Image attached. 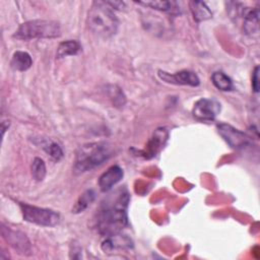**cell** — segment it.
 <instances>
[{"instance_id": "11", "label": "cell", "mask_w": 260, "mask_h": 260, "mask_svg": "<svg viewBox=\"0 0 260 260\" xmlns=\"http://www.w3.org/2000/svg\"><path fill=\"white\" fill-rule=\"evenodd\" d=\"M132 246L133 244L130 238L119 233L107 237L102 244V250L104 252H112L115 249H129Z\"/></svg>"}, {"instance_id": "13", "label": "cell", "mask_w": 260, "mask_h": 260, "mask_svg": "<svg viewBox=\"0 0 260 260\" xmlns=\"http://www.w3.org/2000/svg\"><path fill=\"white\" fill-rule=\"evenodd\" d=\"M189 8H190V11L193 15V18L198 22L210 19L212 17V12L209 9V7L206 5L205 2L190 1L189 2Z\"/></svg>"}, {"instance_id": "20", "label": "cell", "mask_w": 260, "mask_h": 260, "mask_svg": "<svg viewBox=\"0 0 260 260\" xmlns=\"http://www.w3.org/2000/svg\"><path fill=\"white\" fill-rule=\"evenodd\" d=\"M135 3L159 11H171L176 4L173 1H135Z\"/></svg>"}, {"instance_id": "19", "label": "cell", "mask_w": 260, "mask_h": 260, "mask_svg": "<svg viewBox=\"0 0 260 260\" xmlns=\"http://www.w3.org/2000/svg\"><path fill=\"white\" fill-rule=\"evenodd\" d=\"M46 165L45 161L41 158V157H35L32 162H31V175L32 178L38 181L41 182L45 179L46 177Z\"/></svg>"}, {"instance_id": "5", "label": "cell", "mask_w": 260, "mask_h": 260, "mask_svg": "<svg viewBox=\"0 0 260 260\" xmlns=\"http://www.w3.org/2000/svg\"><path fill=\"white\" fill-rule=\"evenodd\" d=\"M23 219L42 226H55L60 222V214L49 208L20 203Z\"/></svg>"}, {"instance_id": "9", "label": "cell", "mask_w": 260, "mask_h": 260, "mask_svg": "<svg viewBox=\"0 0 260 260\" xmlns=\"http://www.w3.org/2000/svg\"><path fill=\"white\" fill-rule=\"evenodd\" d=\"M1 234L4 240L9 243L15 250L22 254H26L30 251V244L24 234L18 231H12L2 224Z\"/></svg>"}, {"instance_id": "24", "label": "cell", "mask_w": 260, "mask_h": 260, "mask_svg": "<svg viewBox=\"0 0 260 260\" xmlns=\"http://www.w3.org/2000/svg\"><path fill=\"white\" fill-rule=\"evenodd\" d=\"M106 3L111 7L118 10H125L126 3L123 1H106Z\"/></svg>"}, {"instance_id": "8", "label": "cell", "mask_w": 260, "mask_h": 260, "mask_svg": "<svg viewBox=\"0 0 260 260\" xmlns=\"http://www.w3.org/2000/svg\"><path fill=\"white\" fill-rule=\"evenodd\" d=\"M157 75L162 81L174 85L198 86L200 84V79L197 74L190 70H181L176 73H169L164 70H158Z\"/></svg>"}, {"instance_id": "18", "label": "cell", "mask_w": 260, "mask_h": 260, "mask_svg": "<svg viewBox=\"0 0 260 260\" xmlns=\"http://www.w3.org/2000/svg\"><path fill=\"white\" fill-rule=\"evenodd\" d=\"M211 81L213 85L221 91H229L233 88L232 79L221 71L213 72L211 75Z\"/></svg>"}, {"instance_id": "12", "label": "cell", "mask_w": 260, "mask_h": 260, "mask_svg": "<svg viewBox=\"0 0 260 260\" xmlns=\"http://www.w3.org/2000/svg\"><path fill=\"white\" fill-rule=\"evenodd\" d=\"M168 138V131L165 128H158L154 131L152 137L147 144V153L150 156L155 155L162 147Z\"/></svg>"}, {"instance_id": "10", "label": "cell", "mask_w": 260, "mask_h": 260, "mask_svg": "<svg viewBox=\"0 0 260 260\" xmlns=\"http://www.w3.org/2000/svg\"><path fill=\"white\" fill-rule=\"evenodd\" d=\"M123 170L119 166L115 165L110 167L106 172H104L99 178V187L101 191H110L117 183H119L123 178Z\"/></svg>"}, {"instance_id": "16", "label": "cell", "mask_w": 260, "mask_h": 260, "mask_svg": "<svg viewBox=\"0 0 260 260\" xmlns=\"http://www.w3.org/2000/svg\"><path fill=\"white\" fill-rule=\"evenodd\" d=\"M80 50H81V47L77 41L68 40L60 43V45L57 48L56 57L61 59L68 56H74V55H77Z\"/></svg>"}, {"instance_id": "2", "label": "cell", "mask_w": 260, "mask_h": 260, "mask_svg": "<svg viewBox=\"0 0 260 260\" xmlns=\"http://www.w3.org/2000/svg\"><path fill=\"white\" fill-rule=\"evenodd\" d=\"M86 23L94 35L110 38L116 34L119 20L106 1H93L87 12Z\"/></svg>"}, {"instance_id": "15", "label": "cell", "mask_w": 260, "mask_h": 260, "mask_svg": "<svg viewBox=\"0 0 260 260\" xmlns=\"http://www.w3.org/2000/svg\"><path fill=\"white\" fill-rule=\"evenodd\" d=\"M244 29L248 35H258L259 31V10L250 9L244 14Z\"/></svg>"}, {"instance_id": "1", "label": "cell", "mask_w": 260, "mask_h": 260, "mask_svg": "<svg viewBox=\"0 0 260 260\" xmlns=\"http://www.w3.org/2000/svg\"><path fill=\"white\" fill-rule=\"evenodd\" d=\"M129 193L126 189H119L111 194L103 203L98 215V230L105 237L122 232L128 224L127 207Z\"/></svg>"}, {"instance_id": "23", "label": "cell", "mask_w": 260, "mask_h": 260, "mask_svg": "<svg viewBox=\"0 0 260 260\" xmlns=\"http://www.w3.org/2000/svg\"><path fill=\"white\" fill-rule=\"evenodd\" d=\"M252 87L255 92L259 91V66H256L252 74Z\"/></svg>"}, {"instance_id": "6", "label": "cell", "mask_w": 260, "mask_h": 260, "mask_svg": "<svg viewBox=\"0 0 260 260\" xmlns=\"http://www.w3.org/2000/svg\"><path fill=\"white\" fill-rule=\"evenodd\" d=\"M218 134L224 139V141L235 149H242L248 146L251 143L250 137L243 131L236 129L235 127L225 124L219 123L216 126Z\"/></svg>"}, {"instance_id": "21", "label": "cell", "mask_w": 260, "mask_h": 260, "mask_svg": "<svg viewBox=\"0 0 260 260\" xmlns=\"http://www.w3.org/2000/svg\"><path fill=\"white\" fill-rule=\"evenodd\" d=\"M108 93L110 99L112 100L113 104L116 107H123L126 103V96L123 90L117 85H109L108 86Z\"/></svg>"}, {"instance_id": "14", "label": "cell", "mask_w": 260, "mask_h": 260, "mask_svg": "<svg viewBox=\"0 0 260 260\" xmlns=\"http://www.w3.org/2000/svg\"><path fill=\"white\" fill-rule=\"evenodd\" d=\"M10 65L16 71H25L32 65V59L27 52L16 51L12 55Z\"/></svg>"}, {"instance_id": "22", "label": "cell", "mask_w": 260, "mask_h": 260, "mask_svg": "<svg viewBox=\"0 0 260 260\" xmlns=\"http://www.w3.org/2000/svg\"><path fill=\"white\" fill-rule=\"evenodd\" d=\"M44 150L55 160H60L64 153H63V150H62V147L57 143V142H54V141H47L46 143H43L42 144Z\"/></svg>"}, {"instance_id": "17", "label": "cell", "mask_w": 260, "mask_h": 260, "mask_svg": "<svg viewBox=\"0 0 260 260\" xmlns=\"http://www.w3.org/2000/svg\"><path fill=\"white\" fill-rule=\"evenodd\" d=\"M95 198V193L93 190L88 189L84 191L76 200L74 206L72 207V212L73 213H80L84 211L94 200Z\"/></svg>"}, {"instance_id": "3", "label": "cell", "mask_w": 260, "mask_h": 260, "mask_svg": "<svg viewBox=\"0 0 260 260\" xmlns=\"http://www.w3.org/2000/svg\"><path fill=\"white\" fill-rule=\"evenodd\" d=\"M111 148L106 142H90L81 145L75 155L74 172L82 174L101 166L111 156Z\"/></svg>"}, {"instance_id": "7", "label": "cell", "mask_w": 260, "mask_h": 260, "mask_svg": "<svg viewBox=\"0 0 260 260\" xmlns=\"http://www.w3.org/2000/svg\"><path fill=\"white\" fill-rule=\"evenodd\" d=\"M220 112V104L213 99H199L193 106V117L202 122H208L215 119Z\"/></svg>"}, {"instance_id": "4", "label": "cell", "mask_w": 260, "mask_h": 260, "mask_svg": "<svg viewBox=\"0 0 260 260\" xmlns=\"http://www.w3.org/2000/svg\"><path fill=\"white\" fill-rule=\"evenodd\" d=\"M61 36V25L56 20L32 19L19 25L13 35L18 40L53 39Z\"/></svg>"}]
</instances>
